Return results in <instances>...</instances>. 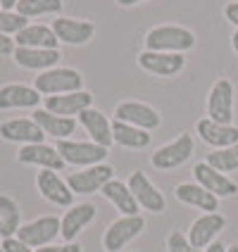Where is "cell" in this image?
Instances as JSON below:
<instances>
[{
    "mask_svg": "<svg viewBox=\"0 0 238 252\" xmlns=\"http://www.w3.org/2000/svg\"><path fill=\"white\" fill-rule=\"evenodd\" d=\"M145 50L153 53H188L196 48V33L179 24H160L145 33Z\"/></svg>",
    "mask_w": 238,
    "mask_h": 252,
    "instance_id": "obj_1",
    "label": "cell"
},
{
    "mask_svg": "<svg viewBox=\"0 0 238 252\" xmlns=\"http://www.w3.org/2000/svg\"><path fill=\"white\" fill-rule=\"evenodd\" d=\"M34 88L45 98L76 93V91H84V76H81V71L71 69V67H53V69H45L36 76Z\"/></svg>",
    "mask_w": 238,
    "mask_h": 252,
    "instance_id": "obj_2",
    "label": "cell"
},
{
    "mask_svg": "<svg viewBox=\"0 0 238 252\" xmlns=\"http://www.w3.org/2000/svg\"><path fill=\"white\" fill-rule=\"evenodd\" d=\"M57 153L62 155L65 164L71 167H93V164H102L107 157V148H102L93 140H57Z\"/></svg>",
    "mask_w": 238,
    "mask_h": 252,
    "instance_id": "obj_3",
    "label": "cell"
},
{
    "mask_svg": "<svg viewBox=\"0 0 238 252\" xmlns=\"http://www.w3.org/2000/svg\"><path fill=\"white\" fill-rule=\"evenodd\" d=\"M234 110H236V91L229 79L214 81L207 95V119L217 124L231 126L234 124Z\"/></svg>",
    "mask_w": 238,
    "mask_h": 252,
    "instance_id": "obj_4",
    "label": "cell"
},
{
    "mask_svg": "<svg viewBox=\"0 0 238 252\" xmlns=\"http://www.w3.org/2000/svg\"><path fill=\"white\" fill-rule=\"evenodd\" d=\"M196 153V140L191 133H181L176 138L162 145L160 150H155L153 157H150V164L160 171H169V169H176L186 164L191 159V155Z\"/></svg>",
    "mask_w": 238,
    "mask_h": 252,
    "instance_id": "obj_5",
    "label": "cell"
},
{
    "mask_svg": "<svg viewBox=\"0 0 238 252\" xmlns=\"http://www.w3.org/2000/svg\"><path fill=\"white\" fill-rule=\"evenodd\" d=\"M112 179H114V169L102 162V164H93V167L71 171L69 176H67V186L71 188V193L91 195V193L102 190V186L107 181H112Z\"/></svg>",
    "mask_w": 238,
    "mask_h": 252,
    "instance_id": "obj_6",
    "label": "cell"
},
{
    "mask_svg": "<svg viewBox=\"0 0 238 252\" xmlns=\"http://www.w3.org/2000/svg\"><path fill=\"white\" fill-rule=\"evenodd\" d=\"M145 228V219L136 214V217H119L117 221L107 226L105 236H102V248L107 252H119L124 245H129L134 238H138Z\"/></svg>",
    "mask_w": 238,
    "mask_h": 252,
    "instance_id": "obj_7",
    "label": "cell"
},
{
    "mask_svg": "<svg viewBox=\"0 0 238 252\" xmlns=\"http://www.w3.org/2000/svg\"><path fill=\"white\" fill-rule=\"evenodd\" d=\"M62 231V221L57 217H38L29 224H22L17 231V238L22 240L29 248H45L60 236Z\"/></svg>",
    "mask_w": 238,
    "mask_h": 252,
    "instance_id": "obj_8",
    "label": "cell"
},
{
    "mask_svg": "<svg viewBox=\"0 0 238 252\" xmlns=\"http://www.w3.org/2000/svg\"><path fill=\"white\" fill-rule=\"evenodd\" d=\"M114 119L124 122V124L138 126L143 131H155L162 124V117L157 114L155 107H150L148 102H138V100H124L114 107Z\"/></svg>",
    "mask_w": 238,
    "mask_h": 252,
    "instance_id": "obj_9",
    "label": "cell"
},
{
    "mask_svg": "<svg viewBox=\"0 0 238 252\" xmlns=\"http://www.w3.org/2000/svg\"><path fill=\"white\" fill-rule=\"evenodd\" d=\"M138 67L153 76H176L186 67V55L181 53H153V50H143L138 55Z\"/></svg>",
    "mask_w": 238,
    "mask_h": 252,
    "instance_id": "obj_10",
    "label": "cell"
},
{
    "mask_svg": "<svg viewBox=\"0 0 238 252\" xmlns=\"http://www.w3.org/2000/svg\"><path fill=\"white\" fill-rule=\"evenodd\" d=\"M57 41L65 45H86L96 36V24L88 19H76V17H57L53 22Z\"/></svg>",
    "mask_w": 238,
    "mask_h": 252,
    "instance_id": "obj_11",
    "label": "cell"
},
{
    "mask_svg": "<svg viewBox=\"0 0 238 252\" xmlns=\"http://www.w3.org/2000/svg\"><path fill=\"white\" fill-rule=\"evenodd\" d=\"M224 226H226L224 214H219V212H205L203 217H198L196 221L191 224L188 240L193 243V248L205 250V248H210L212 243L217 240V236L224 231Z\"/></svg>",
    "mask_w": 238,
    "mask_h": 252,
    "instance_id": "obj_12",
    "label": "cell"
},
{
    "mask_svg": "<svg viewBox=\"0 0 238 252\" xmlns=\"http://www.w3.org/2000/svg\"><path fill=\"white\" fill-rule=\"evenodd\" d=\"M193 176H196V183H200L205 190H210L217 197H234L238 193V183L229 179L226 174L217 171L214 167H210L207 162H198L193 167Z\"/></svg>",
    "mask_w": 238,
    "mask_h": 252,
    "instance_id": "obj_13",
    "label": "cell"
},
{
    "mask_svg": "<svg viewBox=\"0 0 238 252\" xmlns=\"http://www.w3.org/2000/svg\"><path fill=\"white\" fill-rule=\"evenodd\" d=\"M126 183H129V188H131V193H134V197H136V202H138L140 210L153 212V214L165 212V207H167L165 195L155 188L153 183L148 181V176H145L143 171H134Z\"/></svg>",
    "mask_w": 238,
    "mask_h": 252,
    "instance_id": "obj_14",
    "label": "cell"
},
{
    "mask_svg": "<svg viewBox=\"0 0 238 252\" xmlns=\"http://www.w3.org/2000/svg\"><path fill=\"white\" fill-rule=\"evenodd\" d=\"M88 107H93V93H88V91H76V93L43 98V110L60 114V117H79Z\"/></svg>",
    "mask_w": 238,
    "mask_h": 252,
    "instance_id": "obj_15",
    "label": "cell"
},
{
    "mask_svg": "<svg viewBox=\"0 0 238 252\" xmlns=\"http://www.w3.org/2000/svg\"><path fill=\"white\" fill-rule=\"evenodd\" d=\"M17 159L22 164H31V167L50 169V171H62L65 169V159L57 153V148L45 145V143H31V145H22Z\"/></svg>",
    "mask_w": 238,
    "mask_h": 252,
    "instance_id": "obj_16",
    "label": "cell"
},
{
    "mask_svg": "<svg viewBox=\"0 0 238 252\" xmlns=\"http://www.w3.org/2000/svg\"><path fill=\"white\" fill-rule=\"evenodd\" d=\"M36 186H38V193H41L48 202H53L57 207H71L74 193H71V188L67 186V181L60 179L57 171L41 169L38 176H36Z\"/></svg>",
    "mask_w": 238,
    "mask_h": 252,
    "instance_id": "obj_17",
    "label": "cell"
},
{
    "mask_svg": "<svg viewBox=\"0 0 238 252\" xmlns=\"http://www.w3.org/2000/svg\"><path fill=\"white\" fill-rule=\"evenodd\" d=\"M0 138L7 143L31 145V143H43L45 133L34 119H7L0 124Z\"/></svg>",
    "mask_w": 238,
    "mask_h": 252,
    "instance_id": "obj_18",
    "label": "cell"
},
{
    "mask_svg": "<svg viewBox=\"0 0 238 252\" xmlns=\"http://www.w3.org/2000/svg\"><path fill=\"white\" fill-rule=\"evenodd\" d=\"M196 131L203 143H207L210 148L214 150H222V148H229V145H236L238 143V126H224V124H217L212 119H200L196 124Z\"/></svg>",
    "mask_w": 238,
    "mask_h": 252,
    "instance_id": "obj_19",
    "label": "cell"
},
{
    "mask_svg": "<svg viewBox=\"0 0 238 252\" xmlns=\"http://www.w3.org/2000/svg\"><path fill=\"white\" fill-rule=\"evenodd\" d=\"M174 195L179 202L188 205V207H196L203 212H217L219 210V197L212 195L210 190H205L200 183L188 181V183H179L174 188Z\"/></svg>",
    "mask_w": 238,
    "mask_h": 252,
    "instance_id": "obj_20",
    "label": "cell"
},
{
    "mask_svg": "<svg viewBox=\"0 0 238 252\" xmlns=\"http://www.w3.org/2000/svg\"><path fill=\"white\" fill-rule=\"evenodd\" d=\"M41 93L24 84H7L0 88V110H24V107H38Z\"/></svg>",
    "mask_w": 238,
    "mask_h": 252,
    "instance_id": "obj_21",
    "label": "cell"
},
{
    "mask_svg": "<svg viewBox=\"0 0 238 252\" xmlns=\"http://www.w3.org/2000/svg\"><path fill=\"white\" fill-rule=\"evenodd\" d=\"M93 219H96V207H93L91 202L71 205L69 210H67V214L60 219V221H62V231H60L62 240L74 243V238H76V236H79Z\"/></svg>",
    "mask_w": 238,
    "mask_h": 252,
    "instance_id": "obj_22",
    "label": "cell"
},
{
    "mask_svg": "<svg viewBox=\"0 0 238 252\" xmlns=\"http://www.w3.org/2000/svg\"><path fill=\"white\" fill-rule=\"evenodd\" d=\"M79 124L86 128V133L91 136L93 143H98L102 148H110L114 143L112 138V122H107V117L96 110V107H88L79 114Z\"/></svg>",
    "mask_w": 238,
    "mask_h": 252,
    "instance_id": "obj_23",
    "label": "cell"
},
{
    "mask_svg": "<svg viewBox=\"0 0 238 252\" xmlns=\"http://www.w3.org/2000/svg\"><path fill=\"white\" fill-rule=\"evenodd\" d=\"M14 62L22 69H34V71H45L57 67L60 62V50H45V48H19L14 50Z\"/></svg>",
    "mask_w": 238,
    "mask_h": 252,
    "instance_id": "obj_24",
    "label": "cell"
},
{
    "mask_svg": "<svg viewBox=\"0 0 238 252\" xmlns=\"http://www.w3.org/2000/svg\"><path fill=\"white\" fill-rule=\"evenodd\" d=\"M31 119L41 126L45 136H53L57 140H67L76 131V119L74 117H60V114H53L48 110H36Z\"/></svg>",
    "mask_w": 238,
    "mask_h": 252,
    "instance_id": "obj_25",
    "label": "cell"
},
{
    "mask_svg": "<svg viewBox=\"0 0 238 252\" xmlns=\"http://www.w3.org/2000/svg\"><path fill=\"white\" fill-rule=\"evenodd\" d=\"M14 43L19 48H45V50H57L60 45L53 27H45V24H29L14 36Z\"/></svg>",
    "mask_w": 238,
    "mask_h": 252,
    "instance_id": "obj_26",
    "label": "cell"
},
{
    "mask_svg": "<svg viewBox=\"0 0 238 252\" xmlns=\"http://www.w3.org/2000/svg\"><path fill=\"white\" fill-rule=\"evenodd\" d=\"M100 193L107 197L117 210L122 212V217H136V214H138V202H136V197L131 193L129 183L119 181V179H112V181H107L102 186Z\"/></svg>",
    "mask_w": 238,
    "mask_h": 252,
    "instance_id": "obj_27",
    "label": "cell"
},
{
    "mask_svg": "<svg viewBox=\"0 0 238 252\" xmlns=\"http://www.w3.org/2000/svg\"><path fill=\"white\" fill-rule=\"evenodd\" d=\"M112 138L114 145H122L129 150H140L150 145V131H143L138 126L124 124V122H112Z\"/></svg>",
    "mask_w": 238,
    "mask_h": 252,
    "instance_id": "obj_28",
    "label": "cell"
},
{
    "mask_svg": "<svg viewBox=\"0 0 238 252\" xmlns=\"http://www.w3.org/2000/svg\"><path fill=\"white\" fill-rule=\"evenodd\" d=\"M22 226V212L19 205L10 195H0V236L14 238Z\"/></svg>",
    "mask_w": 238,
    "mask_h": 252,
    "instance_id": "obj_29",
    "label": "cell"
},
{
    "mask_svg": "<svg viewBox=\"0 0 238 252\" xmlns=\"http://www.w3.org/2000/svg\"><path fill=\"white\" fill-rule=\"evenodd\" d=\"M62 0H19L17 12L22 17H43V14H60L62 12Z\"/></svg>",
    "mask_w": 238,
    "mask_h": 252,
    "instance_id": "obj_30",
    "label": "cell"
},
{
    "mask_svg": "<svg viewBox=\"0 0 238 252\" xmlns=\"http://www.w3.org/2000/svg\"><path fill=\"white\" fill-rule=\"evenodd\" d=\"M210 167H214L222 174H229V171H236L238 169V143L236 145H229V148H222V150H212L207 153V159H205Z\"/></svg>",
    "mask_w": 238,
    "mask_h": 252,
    "instance_id": "obj_31",
    "label": "cell"
},
{
    "mask_svg": "<svg viewBox=\"0 0 238 252\" xmlns=\"http://www.w3.org/2000/svg\"><path fill=\"white\" fill-rule=\"evenodd\" d=\"M29 27V19L22 17L17 10H0V31L5 36H17L22 29Z\"/></svg>",
    "mask_w": 238,
    "mask_h": 252,
    "instance_id": "obj_32",
    "label": "cell"
},
{
    "mask_svg": "<svg viewBox=\"0 0 238 252\" xmlns=\"http://www.w3.org/2000/svg\"><path fill=\"white\" fill-rule=\"evenodd\" d=\"M167 250L169 252H203L198 248H193V243L186 238L183 233H179V231H171L167 236Z\"/></svg>",
    "mask_w": 238,
    "mask_h": 252,
    "instance_id": "obj_33",
    "label": "cell"
},
{
    "mask_svg": "<svg viewBox=\"0 0 238 252\" xmlns=\"http://www.w3.org/2000/svg\"><path fill=\"white\" fill-rule=\"evenodd\" d=\"M0 248H2V252H36V250H31L29 245H24L17 236H14V238H2V245H0Z\"/></svg>",
    "mask_w": 238,
    "mask_h": 252,
    "instance_id": "obj_34",
    "label": "cell"
},
{
    "mask_svg": "<svg viewBox=\"0 0 238 252\" xmlns=\"http://www.w3.org/2000/svg\"><path fill=\"white\" fill-rule=\"evenodd\" d=\"M36 252H81V245H76V243H65V245H45V248H38Z\"/></svg>",
    "mask_w": 238,
    "mask_h": 252,
    "instance_id": "obj_35",
    "label": "cell"
},
{
    "mask_svg": "<svg viewBox=\"0 0 238 252\" xmlns=\"http://www.w3.org/2000/svg\"><path fill=\"white\" fill-rule=\"evenodd\" d=\"M14 50H17V43H14V38L5 36V33L0 31V55H14Z\"/></svg>",
    "mask_w": 238,
    "mask_h": 252,
    "instance_id": "obj_36",
    "label": "cell"
},
{
    "mask_svg": "<svg viewBox=\"0 0 238 252\" xmlns=\"http://www.w3.org/2000/svg\"><path fill=\"white\" fill-rule=\"evenodd\" d=\"M224 17L229 24H234L238 31V2H226L224 5Z\"/></svg>",
    "mask_w": 238,
    "mask_h": 252,
    "instance_id": "obj_37",
    "label": "cell"
},
{
    "mask_svg": "<svg viewBox=\"0 0 238 252\" xmlns=\"http://www.w3.org/2000/svg\"><path fill=\"white\" fill-rule=\"evenodd\" d=\"M226 248H229V245H224V243H219V240H214V243H212L210 248H205V252H229Z\"/></svg>",
    "mask_w": 238,
    "mask_h": 252,
    "instance_id": "obj_38",
    "label": "cell"
},
{
    "mask_svg": "<svg viewBox=\"0 0 238 252\" xmlns=\"http://www.w3.org/2000/svg\"><path fill=\"white\" fill-rule=\"evenodd\" d=\"M19 0H0V10H14Z\"/></svg>",
    "mask_w": 238,
    "mask_h": 252,
    "instance_id": "obj_39",
    "label": "cell"
},
{
    "mask_svg": "<svg viewBox=\"0 0 238 252\" xmlns=\"http://www.w3.org/2000/svg\"><path fill=\"white\" fill-rule=\"evenodd\" d=\"M138 2H145V0H117L119 7H134V5H138Z\"/></svg>",
    "mask_w": 238,
    "mask_h": 252,
    "instance_id": "obj_40",
    "label": "cell"
},
{
    "mask_svg": "<svg viewBox=\"0 0 238 252\" xmlns=\"http://www.w3.org/2000/svg\"><path fill=\"white\" fill-rule=\"evenodd\" d=\"M231 48H234V53L238 55V31H234V36H231Z\"/></svg>",
    "mask_w": 238,
    "mask_h": 252,
    "instance_id": "obj_41",
    "label": "cell"
},
{
    "mask_svg": "<svg viewBox=\"0 0 238 252\" xmlns=\"http://www.w3.org/2000/svg\"><path fill=\"white\" fill-rule=\"evenodd\" d=\"M229 252H238V245H231V248H226Z\"/></svg>",
    "mask_w": 238,
    "mask_h": 252,
    "instance_id": "obj_42",
    "label": "cell"
},
{
    "mask_svg": "<svg viewBox=\"0 0 238 252\" xmlns=\"http://www.w3.org/2000/svg\"><path fill=\"white\" fill-rule=\"evenodd\" d=\"M0 252H2V248H0Z\"/></svg>",
    "mask_w": 238,
    "mask_h": 252,
    "instance_id": "obj_43",
    "label": "cell"
}]
</instances>
